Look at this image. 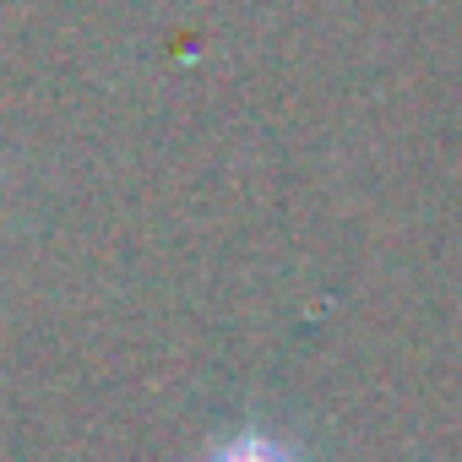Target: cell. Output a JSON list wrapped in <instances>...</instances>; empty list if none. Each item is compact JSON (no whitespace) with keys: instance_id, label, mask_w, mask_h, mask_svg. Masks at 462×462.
Masks as SVG:
<instances>
[{"instance_id":"1","label":"cell","mask_w":462,"mask_h":462,"mask_svg":"<svg viewBox=\"0 0 462 462\" xmlns=\"http://www.w3.org/2000/svg\"><path fill=\"white\" fill-rule=\"evenodd\" d=\"M207 462H300L283 440H273V435H262V430H245V435H235V440H223Z\"/></svg>"}]
</instances>
